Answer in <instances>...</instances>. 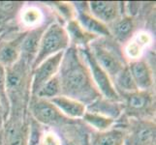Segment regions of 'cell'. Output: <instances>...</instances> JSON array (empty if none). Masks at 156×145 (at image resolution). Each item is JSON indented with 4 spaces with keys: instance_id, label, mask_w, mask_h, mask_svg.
I'll return each instance as SVG.
<instances>
[{
    "instance_id": "1",
    "label": "cell",
    "mask_w": 156,
    "mask_h": 145,
    "mask_svg": "<svg viewBox=\"0 0 156 145\" xmlns=\"http://www.w3.org/2000/svg\"><path fill=\"white\" fill-rule=\"evenodd\" d=\"M57 78L61 95L88 105L101 96L93 82L84 57L80 48L70 46L64 51Z\"/></svg>"
},
{
    "instance_id": "2",
    "label": "cell",
    "mask_w": 156,
    "mask_h": 145,
    "mask_svg": "<svg viewBox=\"0 0 156 145\" xmlns=\"http://www.w3.org/2000/svg\"><path fill=\"white\" fill-rule=\"evenodd\" d=\"M32 68L20 58L6 68V91L10 105V114L27 115L31 98Z\"/></svg>"
},
{
    "instance_id": "3",
    "label": "cell",
    "mask_w": 156,
    "mask_h": 145,
    "mask_svg": "<svg viewBox=\"0 0 156 145\" xmlns=\"http://www.w3.org/2000/svg\"><path fill=\"white\" fill-rule=\"evenodd\" d=\"M88 50L96 63L111 78L112 81L127 66L122 46L111 37H99L92 41Z\"/></svg>"
},
{
    "instance_id": "4",
    "label": "cell",
    "mask_w": 156,
    "mask_h": 145,
    "mask_svg": "<svg viewBox=\"0 0 156 145\" xmlns=\"http://www.w3.org/2000/svg\"><path fill=\"white\" fill-rule=\"evenodd\" d=\"M70 47V40L65 26L58 20L51 22L42 35L38 52L32 64V70L47 58L65 51Z\"/></svg>"
},
{
    "instance_id": "5",
    "label": "cell",
    "mask_w": 156,
    "mask_h": 145,
    "mask_svg": "<svg viewBox=\"0 0 156 145\" xmlns=\"http://www.w3.org/2000/svg\"><path fill=\"white\" fill-rule=\"evenodd\" d=\"M114 126L124 131V145H156L155 120L135 119L122 114Z\"/></svg>"
},
{
    "instance_id": "6",
    "label": "cell",
    "mask_w": 156,
    "mask_h": 145,
    "mask_svg": "<svg viewBox=\"0 0 156 145\" xmlns=\"http://www.w3.org/2000/svg\"><path fill=\"white\" fill-rule=\"evenodd\" d=\"M120 99L123 105V114L126 117L155 120L154 90H137L121 95Z\"/></svg>"
},
{
    "instance_id": "7",
    "label": "cell",
    "mask_w": 156,
    "mask_h": 145,
    "mask_svg": "<svg viewBox=\"0 0 156 145\" xmlns=\"http://www.w3.org/2000/svg\"><path fill=\"white\" fill-rule=\"evenodd\" d=\"M28 115L38 124L51 129H59L78 121L64 116L51 101L32 96L28 104Z\"/></svg>"
},
{
    "instance_id": "8",
    "label": "cell",
    "mask_w": 156,
    "mask_h": 145,
    "mask_svg": "<svg viewBox=\"0 0 156 145\" xmlns=\"http://www.w3.org/2000/svg\"><path fill=\"white\" fill-rule=\"evenodd\" d=\"M26 31H21L17 24L11 25L0 35V64L8 68L20 58L21 44Z\"/></svg>"
},
{
    "instance_id": "9",
    "label": "cell",
    "mask_w": 156,
    "mask_h": 145,
    "mask_svg": "<svg viewBox=\"0 0 156 145\" xmlns=\"http://www.w3.org/2000/svg\"><path fill=\"white\" fill-rule=\"evenodd\" d=\"M80 50L82 52L83 56L84 57L85 61H87V64L91 74V77H92V79H93V82L95 84L96 88H97V90L99 91L100 95L106 99L121 102L119 95L117 94V92L114 87V84H112L111 78L108 76L104 70L96 63L94 58L91 55L88 47L80 48Z\"/></svg>"
},
{
    "instance_id": "10",
    "label": "cell",
    "mask_w": 156,
    "mask_h": 145,
    "mask_svg": "<svg viewBox=\"0 0 156 145\" xmlns=\"http://www.w3.org/2000/svg\"><path fill=\"white\" fill-rule=\"evenodd\" d=\"M63 53L64 51L47 58L46 60L32 70L31 96H34L42 85L45 84L48 80L56 76L63 57Z\"/></svg>"
},
{
    "instance_id": "11",
    "label": "cell",
    "mask_w": 156,
    "mask_h": 145,
    "mask_svg": "<svg viewBox=\"0 0 156 145\" xmlns=\"http://www.w3.org/2000/svg\"><path fill=\"white\" fill-rule=\"evenodd\" d=\"M140 19L138 17L121 15L114 22L108 25L111 38L120 46H124L140 30Z\"/></svg>"
},
{
    "instance_id": "12",
    "label": "cell",
    "mask_w": 156,
    "mask_h": 145,
    "mask_svg": "<svg viewBox=\"0 0 156 145\" xmlns=\"http://www.w3.org/2000/svg\"><path fill=\"white\" fill-rule=\"evenodd\" d=\"M76 12V19L83 29L96 37H111L108 26L91 15L88 2H72Z\"/></svg>"
},
{
    "instance_id": "13",
    "label": "cell",
    "mask_w": 156,
    "mask_h": 145,
    "mask_svg": "<svg viewBox=\"0 0 156 145\" xmlns=\"http://www.w3.org/2000/svg\"><path fill=\"white\" fill-rule=\"evenodd\" d=\"M129 71L138 90L150 91L154 86V74L152 66L147 59L140 58L127 63Z\"/></svg>"
},
{
    "instance_id": "14",
    "label": "cell",
    "mask_w": 156,
    "mask_h": 145,
    "mask_svg": "<svg viewBox=\"0 0 156 145\" xmlns=\"http://www.w3.org/2000/svg\"><path fill=\"white\" fill-rule=\"evenodd\" d=\"M47 18L45 10L40 5L25 3L18 17L17 26L21 31H28L53 21V19H46Z\"/></svg>"
},
{
    "instance_id": "15",
    "label": "cell",
    "mask_w": 156,
    "mask_h": 145,
    "mask_svg": "<svg viewBox=\"0 0 156 145\" xmlns=\"http://www.w3.org/2000/svg\"><path fill=\"white\" fill-rule=\"evenodd\" d=\"M124 2L117 1H88L91 15L107 26L123 15Z\"/></svg>"
},
{
    "instance_id": "16",
    "label": "cell",
    "mask_w": 156,
    "mask_h": 145,
    "mask_svg": "<svg viewBox=\"0 0 156 145\" xmlns=\"http://www.w3.org/2000/svg\"><path fill=\"white\" fill-rule=\"evenodd\" d=\"M50 23L51 22H48V23H45L39 26V27L30 29L28 31H26V33L24 35L23 44H21L20 58L23 59V60H24L27 64H29L31 68H32V64H33L34 59L37 55V52H38L42 35Z\"/></svg>"
},
{
    "instance_id": "17",
    "label": "cell",
    "mask_w": 156,
    "mask_h": 145,
    "mask_svg": "<svg viewBox=\"0 0 156 145\" xmlns=\"http://www.w3.org/2000/svg\"><path fill=\"white\" fill-rule=\"evenodd\" d=\"M152 35L147 30H139L127 44L122 47L127 63L142 58L144 50L152 44Z\"/></svg>"
},
{
    "instance_id": "18",
    "label": "cell",
    "mask_w": 156,
    "mask_h": 145,
    "mask_svg": "<svg viewBox=\"0 0 156 145\" xmlns=\"http://www.w3.org/2000/svg\"><path fill=\"white\" fill-rule=\"evenodd\" d=\"M87 111L109 117L116 121L123 114V105L121 102L109 100L100 96L87 105Z\"/></svg>"
},
{
    "instance_id": "19",
    "label": "cell",
    "mask_w": 156,
    "mask_h": 145,
    "mask_svg": "<svg viewBox=\"0 0 156 145\" xmlns=\"http://www.w3.org/2000/svg\"><path fill=\"white\" fill-rule=\"evenodd\" d=\"M124 131L114 126L104 132L90 130L88 133V143L89 145H124Z\"/></svg>"
},
{
    "instance_id": "20",
    "label": "cell",
    "mask_w": 156,
    "mask_h": 145,
    "mask_svg": "<svg viewBox=\"0 0 156 145\" xmlns=\"http://www.w3.org/2000/svg\"><path fill=\"white\" fill-rule=\"evenodd\" d=\"M51 102L60 110L64 116L71 120H82L83 114L87 111V105L84 104L62 95L51 100Z\"/></svg>"
},
{
    "instance_id": "21",
    "label": "cell",
    "mask_w": 156,
    "mask_h": 145,
    "mask_svg": "<svg viewBox=\"0 0 156 145\" xmlns=\"http://www.w3.org/2000/svg\"><path fill=\"white\" fill-rule=\"evenodd\" d=\"M64 26H65V29L69 36L70 46L76 47L78 48L88 47L91 42L98 38V37L83 29L76 19L68 21Z\"/></svg>"
},
{
    "instance_id": "22",
    "label": "cell",
    "mask_w": 156,
    "mask_h": 145,
    "mask_svg": "<svg viewBox=\"0 0 156 145\" xmlns=\"http://www.w3.org/2000/svg\"><path fill=\"white\" fill-rule=\"evenodd\" d=\"M23 1H0V28H7L17 24L20 10L24 6Z\"/></svg>"
},
{
    "instance_id": "23",
    "label": "cell",
    "mask_w": 156,
    "mask_h": 145,
    "mask_svg": "<svg viewBox=\"0 0 156 145\" xmlns=\"http://www.w3.org/2000/svg\"><path fill=\"white\" fill-rule=\"evenodd\" d=\"M82 121L87 125L90 130L95 132H104L114 127L115 121L109 117L100 115L93 112L85 111Z\"/></svg>"
},
{
    "instance_id": "24",
    "label": "cell",
    "mask_w": 156,
    "mask_h": 145,
    "mask_svg": "<svg viewBox=\"0 0 156 145\" xmlns=\"http://www.w3.org/2000/svg\"><path fill=\"white\" fill-rule=\"evenodd\" d=\"M112 84H114V87L117 94L119 95V97L121 95L128 94L138 90L135 82H134V79L130 74V71L128 69V66H126L112 79Z\"/></svg>"
},
{
    "instance_id": "25",
    "label": "cell",
    "mask_w": 156,
    "mask_h": 145,
    "mask_svg": "<svg viewBox=\"0 0 156 145\" xmlns=\"http://www.w3.org/2000/svg\"><path fill=\"white\" fill-rule=\"evenodd\" d=\"M60 95H61L60 83H59V80L56 74L55 77H53L50 80H48L45 84H43L40 87V89L37 91V93L32 97H37L39 99L51 101Z\"/></svg>"
},
{
    "instance_id": "26",
    "label": "cell",
    "mask_w": 156,
    "mask_h": 145,
    "mask_svg": "<svg viewBox=\"0 0 156 145\" xmlns=\"http://www.w3.org/2000/svg\"><path fill=\"white\" fill-rule=\"evenodd\" d=\"M0 101H1L3 106L5 120H6L10 113V105L6 91V68L2 66L1 64H0Z\"/></svg>"
},
{
    "instance_id": "27",
    "label": "cell",
    "mask_w": 156,
    "mask_h": 145,
    "mask_svg": "<svg viewBox=\"0 0 156 145\" xmlns=\"http://www.w3.org/2000/svg\"><path fill=\"white\" fill-rule=\"evenodd\" d=\"M4 120H5V115H4V109L1 104V101H0V123L3 125L4 124Z\"/></svg>"
},
{
    "instance_id": "28",
    "label": "cell",
    "mask_w": 156,
    "mask_h": 145,
    "mask_svg": "<svg viewBox=\"0 0 156 145\" xmlns=\"http://www.w3.org/2000/svg\"><path fill=\"white\" fill-rule=\"evenodd\" d=\"M88 133H89V131L87 133V135H85V137H84V145H89V143H88Z\"/></svg>"
},
{
    "instance_id": "29",
    "label": "cell",
    "mask_w": 156,
    "mask_h": 145,
    "mask_svg": "<svg viewBox=\"0 0 156 145\" xmlns=\"http://www.w3.org/2000/svg\"><path fill=\"white\" fill-rule=\"evenodd\" d=\"M5 29H6V28H0V35H1V34L3 33Z\"/></svg>"
},
{
    "instance_id": "30",
    "label": "cell",
    "mask_w": 156,
    "mask_h": 145,
    "mask_svg": "<svg viewBox=\"0 0 156 145\" xmlns=\"http://www.w3.org/2000/svg\"><path fill=\"white\" fill-rule=\"evenodd\" d=\"M2 127H3V125L0 123V133H1V130H2Z\"/></svg>"
}]
</instances>
